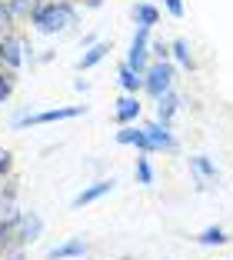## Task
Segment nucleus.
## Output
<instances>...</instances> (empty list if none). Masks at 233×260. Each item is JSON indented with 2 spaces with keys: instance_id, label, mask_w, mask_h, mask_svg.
<instances>
[{
  "instance_id": "13",
  "label": "nucleus",
  "mask_w": 233,
  "mask_h": 260,
  "mask_svg": "<svg viewBox=\"0 0 233 260\" xmlns=\"http://www.w3.org/2000/svg\"><path fill=\"white\" fill-rule=\"evenodd\" d=\"M177 110H180V97H177V93H163V97L157 100V120L160 123H167V127H170V120H173V114H177Z\"/></svg>"
},
{
  "instance_id": "5",
  "label": "nucleus",
  "mask_w": 233,
  "mask_h": 260,
  "mask_svg": "<svg viewBox=\"0 0 233 260\" xmlns=\"http://www.w3.org/2000/svg\"><path fill=\"white\" fill-rule=\"evenodd\" d=\"M190 170H193V177H196V190H207L210 184H217V180H220L217 164H213L207 153H196V157H190Z\"/></svg>"
},
{
  "instance_id": "12",
  "label": "nucleus",
  "mask_w": 233,
  "mask_h": 260,
  "mask_svg": "<svg viewBox=\"0 0 233 260\" xmlns=\"http://www.w3.org/2000/svg\"><path fill=\"white\" fill-rule=\"evenodd\" d=\"M110 190H113V180H97V184L83 187V190L77 193V197H74V207H87V204H93V200L107 197Z\"/></svg>"
},
{
  "instance_id": "24",
  "label": "nucleus",
  "mask_w": 233,
  "mask_h": 260,
  "mask_svg": "<svg viewBox=\"0 0 233 260\" xmlns=\"http://www.w3.org/2000/svg\"><path fill=\"white\" fill-rule=\"evenodd\" d=\"M150 54L157 57V60H167V57H170L173 50H170V44H163V40H157V44H150Z\"/></svg>"
},
{
  "instance_id": "23",
  "label": "nucleus",
  "mask_w": 233,
  "mask_h": 260,
  "mask_svg": "<svg viewBox=\"0 0 233 260\" xmlns=\"http://www.w3.org/2000/svg\"><path fill=\"white\" fill-rule=\"evenodd\" d=\"M10 170H14V153H10V150H0V180H4Z\"/></svg>"
},
{
  "instance_id": "25",
  "label": "nucleus",
  "mask_w": 233,
  "mask_h": 260,
  "mask_svg": "<svg viewBox=\"0 0 233 260\" xmlns=\"http://www.w3.org/2000/svg\"><path fill=\"white\" fill-rule=\"evenodd\" d=\"M167 4V10H170L173 17H183V0H163Z\"/></svg>"
},
{
  "instance_id": "14",
  "label": "nucleus",
  "mask_w": 233,
  "mask_h": 260,
  "mask_svg": "<svg viewBox=\"0 0 233 260\" xmlns=\"http://www.w3.org/2000/svg\"><path fill=\"white\" fill-rule=\"evenodd\" d=\"M107 54H110V44H90V50L80 57V63H77V67H80V70H90V67H97Z\"/></svg>"
},
{
  "instance_id": "1",
  "label": "nucleus",
  "mask_w": 233,
  "mask_h": 260,
  "mask_svg": "<svg viewBox=\"0 0 233 260\" xmlns=\"http://www.w3.org/2000/svg\"><path fill=\"white\" fill-rule=\"evenodd\" d=\"M30 23L40 34H60V30H67L70 23H77V10L70 0H47V4H40L34 10Z\"/></svg>"
},
{
  "instance_id": "11",
  "label": "nucleus",
  "mask_w": 233,
  "mask_h": 260,
  "mask_svg": "<svg viewBox=\"0 0 233 260\" xmlns=\"http://www.w3.org/2000/svg\"><path fill=\"white\" fill-rule=\"evenodd\" d=\"M113 117H117V123H134L137 117H140V100H137V93H127V97L117 100V110H113Z\"/></svg>"
},
{
  "instance_id": "4",
  "label": "nucleus",
  "mask_w": 233,
  "mask_h": 260,
  "mask_svg": "<svg viewBox=\"0 0 233 260\" xmlns=\"http://www.w3.org/2000/svg\"><path fill=\"white\" fill-rule=\"evenodd\" d=\"M147 54H150V30L147 27H140V30L134 34V44H130V54H127V67L137 70V74H147Z\"/></svg>"
},
{
  "instance_id": "10",
  "label": "nucleus",
  "mask_w": 233,
  "mask_h": 260,
  "mask_svg": "<svg viewBox=\"0 0 233 260\" xmlns=\"http://www.w3.org/2000/svg\"><path fill=\"white\" fill-rule=\"evenodd\" d=\"M117 144H134V147H140L143 153H150L153 150V144H150V137H147V130L143 127H123V130H117Z\"/></svg>"
},
{
  "instance_id": "16",
  "label": "nucleus",
  "mask_w": 233,
  "mask_h": 260,
  "mask_svg": "<svg viewBox=\"0 0 233 260\" xmlns=\"http://www.w3.org/2000/svg\"><path fill=\"white\" fill-rule=\"evenodd\" d=\"M134 20L140 23V27H147V30H150L153 23L160 20V10L153 7V4H137V7H134Z\"/></svg>"
},
{
  "instance_id": "3",
  "label": "nucleus",
  "mask_w": 233,
  "mask_h": 260,
  "mask_svg": "<svg viewBox=\"0 0 233 260\" xmlns=\"http://www.w3.org/2000/svg\"><path fill=\"white\" fill-rule=\"evenodd\" d=\"M87 107H53V110H40V114H23L14 120L17 130L23 127H40V123H57V120H74V117H80Z\"/></svg>"
},
{
  "instance_id": "17",
  "label": "nucleus",
  "mask_w": 233,
  "mask_h": 260,
  "mask_svg": "<svg viewBox=\"0 0 233 260\" xmlns=\"http://www.w3.org/2000/svg\"><path fill=\"white\" fill-rule=\"evenodd\" d=\"M226 230H220V227H207V230H200L196 234V244H203V247H223L226 244Z\"/></svg>"
},
{
  "instance_id": "19",
  "label": "nucleus",
  "mask_w": 233,
  "mask_h": 260,
  "mask_svg": "<svg viewBox=\"0 0 233 260\" xmlns=\"http://www.w3.org/2000/svg\"><path fill=\"white\" fill-rule=\"evenodd\" d=\"M14 23H17V14L10 10L7 0H0V34H10V30H14Z\"/></svg>"
},
{
  "instance_id": "2",
  "label": "nucleus",
  "mask_w": 233,
  "mask_h": 260,
  "mask_svg": "<svg viewBox=\"0 0 233 260\" xmlns=\"http://www.w3.org/2000/svg\"><path fill=\"white\" fill-rule=\"evenodd\" d=\"M143 90L150 93L153 100H160L163 93L173 90V63L170 60H157L147 67V74H143Z\"/></svg>"
},
{
  "instance_id": "15",
  "label": "nucleus",
  "mask_w": 233,
  "mask_h": 260,
  "mask_svg": "<svg viewBox=\"0 0 233 260\" xmlns=\"http://www.w3.org/2000/svg\"><path fill=\"white\" fill-rule=\"evenodd\" d=\"M170 50H173V57H177V63H180L183 70H193V67H196L193 54H190V44H187L183 37H177V40H173V44H170Z\"/></svg>"
},
{
  "instance_id": "7",
  "label": "nucleus",
  "mask_w": 233,
  "mask_h": 260,
  "mask_svg": "<svg viewBox=\"0 0 233 260\" xmlns=\"http://www.w3.org/2000/svg\"><path fill=\"white\" fill-rule=\"evenodd\" d=\"M23 63V47L17 37H10V34H4L0 37V67H7V70H20Z\"/></svg>"
},
{
  "instance_id": "22",
  "label": "nucleus",
  "mask_w": 233,
  "mask_h": 260,
  "mask_svg": "<svg viewBox=\"0 0 233 260\" xmlns=\"http://www.w3.org/2000/svg\"><path fill=\"white\" fill-rule=\"evenodd\" d=\"M14 93V70H4L0 67V104Z\"/></svg>"
},
{
  "instance_id": "6",
  "label": "nucleus",
  "mask_w": 233,
  "mask_h": 260,
  "mask_svg": "<svg viewBox=\"0 0 233 260\" xmlns=\"http://www.w3.org/2000/svg\"><path fill=\"white\" fill-rule=\"evenodd\" d=\"M40 230H44V220L40 214H20V223H17V237H14V247H27L40 237Z\"/></svg>"
},
{
  "instance_id": "9",
  "label": "nucleus",
  "mask_w": 233,
  "mask_h": 260,
  "mask_svg": "<svg viewBox=\"0 0 233 260\" xmlns=\"http://www.w3.org/2000/svg\"><path fill=\"white\" fill-rule=\"evenodd\" d=\"M87 250H90V244H87L83 237H70L67 244L53 247V250L47 253V257H50V260H70V257H83Z\"/></svg>"
},
{
  "instance_id": "26",
  "label": "nucleus",
  "mask_w": 233,
  "mask_h": 260,
  "mask_svg": "<svg viewBox=\"0 0 233 260\" xmlns=\"http://www.w3.org/2000/svg\"><path fill=\"white\" fill-rule=\"evenodd\" d=\"M4 260H23V250H20V247H14V253H7Z\"/></svg>"
},
{
  "instance_id": "20",
  "label": "nucleus",
  "mask_w": 233,
  "mask_h": 260,
  "mask_svg": "<svg viewBox=\"0 0 233 260\" xmlns=\"http://www.w3.org/2000/svg\"><path fill=\"white\" fill-rule=\"evenodd\" d=\"M7 4H10V10L17 14V20H20V17H34V10L40 7L37 0H7Z\"/></svg>"
},
{
  "instance_id": "18",
  "label": "nucleus",
  "mask_w": 233,
  "mask_h": 260,
  "mask_svg": "<svg viewBox=\"0 0 233 260\" xmlns=\"http://www.w3.org/2000/svg\"><path fill=\"white\" fill-rule=\"evenodd\" d=\"M120 87H123L127 93H137V90L143 87V77L137 74V70H130L127 63H120Z\"/></svg>"
},
{
  "instance_id": "21",
  "label": "nucleus",
  "mask_w": 233,
  "mask_h": 260,
  "mask_svg": "<svg viewBox=\"0 0 233 260\" xmlns=\"http://www.w3.org/2000/svg\"><path fill=\"white\" fill-rule=\"evenodd\" d=\"M137 180H140L143 187L153 184V170H150V160H147V157H137Z\"/></svg>"
},
{
  "instance_id": "8",
  "label": "nucleus",
  "mask_w": 233,
  "mask_h": 260,
  "mask_svg": "<svg viewBox=\"0 0 233 260\" xmlns=\"http://www.w3.org/2000/svg\"><path fill=\"white\" fill-rule=\"evenodd\" d=\"M143 130H147V137H150L153 150H177V137L170 134V127H167V123L153 120V123H147Z\"/></svg>"
}]
</instances>
